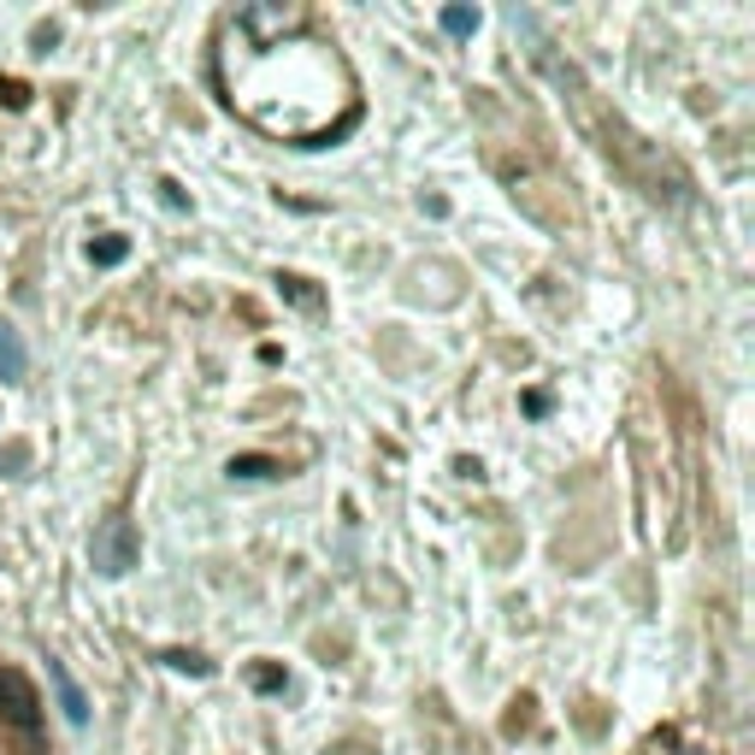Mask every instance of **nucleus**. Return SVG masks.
<instances>
[{"label":"nucleus","mask_w":755,"mask_h":755,"mask_svg":"<svg viewBox=\"0 0 755 755\" xmlns=\"http://www.w3.org/2000/svg\"><path fill=\"white\" fill-rule=\"evenodd\" d=\"M0 715L19 726V732H36V726H41V696L31 691V679L12 673V667L0 673Z\"/></svg>","instance_id":"obj_2"},{"label":"nucleus","mask_w":755,"mask_h":755,"mask_svg":"<svg viewBox=\"0 0 755 755\" xmlns=\"http://www.w3.org/2000/svg\"><path fill=\"white\" fill-rule=\"evenodd\" d=\"M0 367H7V372H19V367H24V355H19V343H12V337H7V331H0Z\"/></svg>","instance_id":"obj_9"},{"label":"nucleus","mask_w":755,"mask_h":755,"mask_svg":"<svg viewBox=\"0 0 755 755\" xmlns=\"http://www.w3.org/2000/svg\"><path fill=\"white\" fill-rule=\"evenodd\" d=\"M136 555H142V543H136V526H130L124 514H112L107 526L95 531V543H89V561H95L107 578H124L130 566H136Z\"/></svg>","instance_id":"obj_1"},{"label":"nucleus","mask_w":755,"mask_h":755,"mask_svg":"<svg viewBox=\"0 0 755 755\" xmlns=\"http://www.w3.org/2000/svg\"><path fill=\"white\" fill-rule=\"evenodd\" d=\"M0 100H7V107H24V100H31V89H24V83H0Z\"/></svg>","instance_id":"obj_10"},{"label":"nucleus","mask_w":755,"mask_h":755,"mask_svg":"<svg viewBox=\"0 0 755 755\" xmlns=\"http://www.w3.org/2000/svg\"><path fill=\"white\" fill-rule=\"evenodd\" d=\"M284 467L278 460H266V455H237L230 460V478H278Z\"/></svg>","instance_id":"obj_4"},{"label":"nucleus","mask_w":755,"mask_h":755,"mask_svg":"<svg viewBox=\"0 0 755 755\" xmlns=\"http://www.w3.org/2000/svg\"><path fill=\"white\" fill-rule=\"evenodd\" d=\"M443 31H448V36H472V31H478V12L448 7V12H443Z\"/></svg>","instance_id":"obj_5"},{"label":"nucleus","mask_w":755,"mask_h":755,"mask_svg":"<svg viewBox=\"0 0 755 755\" xmlns=\"http://www.w3.org/2000/svg\"><path fill=\"white\" fill-rule=\"evenodd\" d=\"M89 254H95V266H119V260L130 254V242L124 237H107V242H95Z\"/></svg>","instance_id":"obj_6"},{"label":"nucleus","mask_w":755,"mask_h":755,"mask_svg":"<svg viewBox=\"0 0 755 755\" xmlns=\"http://www.w3.org/2000/svg\"><path fill=\"white\" fill-rule=\"evenodd\" d=\"M166 667H178V673H195V679H207V673H213V667L201 661V656H183V649H171V656H166Z\"/></svg>","instance_id":"obj_8"},{"label":"nucleus","mask_w":755,"mask_h":755,"mask_svg":"<svg viewBox=\"0 0 755 755\" xmlns=\"http://www.w3.org/2000/svg\"><path fill=\"white\" fill-rule=\"evenodd\" d=\"M278 289H284L289 301H296V308H319V296L308 289V278H278Z\"/></svg>","instance_id":"obj_7"},{"label":"nucleus","mask_w":755,"mask_h":755,"mask_svg":"<svg viewBox=\"0 0 755 755\" xmlns=\"http://www.w3.org/2000/svg\"><path fill=\"white\" fill-rule=\"evenodd\" d=\"M254 685H260V691H278V685H284V673H272V667H260V673H254Z\"/></svg>","instance_id":"obj_11"},{"label":"nucleus","mask_w":755,"mask_h":755,"mask_svg":"<svg viewBox=\"0 0 755 755\" xmlns=\"http://www.w3.org/2000/svg\"><path fill=\"white\" fill-rule=\"evenodd\" d=\"M48 679H53V696H60L65 720L71 726H89V696H83V685L65 673V661H48Z\"/></svg>","instance_id":"obj_3"}]
</instances>
